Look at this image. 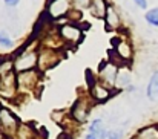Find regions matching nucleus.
Instances as JSON below:
<instances>
[{"label": "nucleus", "mask_w": 158, "mask_h": 139, "mask_svg": "<svg viewBox=\"0 0 158 139\" xmlns=\"http://www.w3.org/2000/svg\"><path fill=\"white\" fill-rule=\"evenodd\" d=\"M89 112H91V105H89V101L86 98H78L71 110V116L75 122L78 124H83L88 121V116H89Z\"/></svg>", "instance_id": "6"}, {"label": "nucleus", "mask_w": 158, "mask_h": 139, "mask_svg": "<svg viewBox=\"0 0 158 139\" xmlns=\"http://www.w3.org/2000/svg\"><path fill=\"white\" fill-rule=\"evenodd\" d=\"M121 138H123V130H120V129L107 132V139H121Z\"/></svg>", "instance_id": "22"}, {"label": "nucleus", "mask_w": 158, "mask_h": 139, "mask_svg": "<svg viewBox=\"0 0 158 139\" xmlns=\"http://www.w3.org/2000/svg\"><path fill=\"white\" fill-rule=\"evenodd\" d=\"M135 139H158V125H149L141 129L135 135Z\"/></svg>", "instance_id": "15"}, {"label": "nucleus", "mask_w": 158, "mask_h": 139, "mask_svg": "<svg viewBox=\"0 0 158 139\" xmlns=\"http://www.w3.org/2000/svg\"><path fill=\"white\" fill-rule=\"evenodd\" d=\"M146 93H148V98L154 102H158V70L151 77V81L148 84V89H146Z\"/></svg>", "instance_id": "14"}, {"label": "nucleus", "mask_w": 158, "mask_h": 139, "mask_svg": "<svg viewBox=\"0 0 158 139\" xmlns=\"http://www.w3.org/2000/svg\"><path fill=\"white\" fill-rule=\"evenodd\" d=\"M17 90V75L15 70H11L0 77V95L5 98H11Z\"/></svg>", "instance_id": "5"}, {"label": "nucleus", "mask_w": 158, "mask_h": 139, "mask_svg": "<svg viewBox=\"0 0 158 139\" xmlns=\"http://www.w3.org/2000/svg\"><path fill=\"white\" fill-rule=\"evenodd\" d=\"M0 45L5 47H11L12 46V42L6 37V34H3V32H0Z\"/></svg>", "instance_id": "23"}, {"label": "nucleus", "mask_w": 158, "mask_h": 139, "mask_svg": "<svg viewBox=\"0 0 158 139\" xmlns=\"http://www.w3.org/2000/svg\"><path fill=\"white\" fill-rule=\"evenodd\" d=\"M103 130H105V129H103L102 119H94V121L89 124V133H92V135H95V136H98Z\"/></svg>", "instance_id": "18"}, {"label": "nucleus", "mask_w": 158, "mask_h": 139, "mask_svg": "<svg viewBox=\"0 0 158 139\" xmlns=\"http://www.w3.org/2000/svg\"><path fill=\"white\" fill-rule=\"evenodd\" d=\"M71 11V0H51L46 12L51 18H60Z\"/></svg>", "instance_id": "8"}, {"label": "nucleus", "mask_w": 158, "mask_h": 139, "mask_svg": "<svg viewBox=\"0 0 158 139\" xmlns=\"http://www.w3.org/2000/svg\"><path fill=\"white\" fill-rule=\"evenodd\" d=\"M58 139H69V136H66V135H63V136H60Z\"/></svg>", "instance_id": "27"}, {"label": "nucleus", "mask_w": 158, "mask_h": 139, "mask_svg": "<svg viewBox=\"0 0 158 139\" xmlns=\"http://www.w3.org/2000/svg\"><path fill=\"white\" fill-rule=\"evenodd\" d=\"M14 139H35V133L28 124H20Z\"/></svg>", "instance_id": "16"}, {"label": "nucleus", "mask_w": 158, "mask_h": 139, "mask_svg": "<svg viewBox=\"0 0 158 139\" xmlns=\"http://www.w3.org/2000/svg\"><path fill=\"white\" fill-rule=\"evenodd\" d=\"M20 127L19 118L6 107H0V132L6 138H14Z\"/></svg>", "instance_id": "1"}, {"label": "nucleus", "mask_w": 158, "mask_h": 139, "mask_svg": "<svg viewBox=\"0 0 158 139\" xmlns=\"http://www.w3.org/2000/svg\"><path fill=\"white\" fill-rule=\"evenodd\" d=\"M86 139H98V138H97L95 135H92V133H89V132H88V135H86Z\"/></svg>", "instance_id": "26"}, {"label": "nucleus", "mask_w": 158, "mask_h": 139, "mask_svg": "<svg viewBox=\"0 0 158 139\" xmlns=\"http://www.w3.org/2000/svg\"><path fill=\"white\" fill-rule=\"evenodd\" d=\"M39 64V57L37 52L34 50H25L22 55H19L14 60V70L15 72H26V70H32L35 66Z\"/></svg>", "instance_id": "3"}, {"label": "nucleus", "mask_w": 158, "mask_h": 139, "mask_svg": "<svg viewBox=\"0 0 158 139\" xmlns=\"http://www.w3.org/2000/svg\"><path fill=\"white\" fill-rule=\"evenodd\" d=\"M105 22H106V28L109 31H117L121 26V20H120V15L115 11V8H112V6L107 8L105 15Z\"/></svg>", "instance_id": "12"}, {"label": "nucleus", "mask_w": 158, "mask_h": 139, "mask_svg": "<svg viewBox=\"0 0 158 139\" xmlns=\"http://www.w3.org/2000/svg\"><path fill=\"white\" fill-rule=\"evenodd\" d=\"M117 77H118V66L110 63L109 60L103 61L98 67V83H102L107 89H114L117 84Z\"/></svg>", "instance_id": "2"}, {"label": "nucleus", "mask_w": 158, "mask_h": 139, "mask_svg": "<svg viewBox=\"0 0 158 139\" xmlns=\"http://www.w3.org/2000/svg\"><path fill=\"white\" fill-rule=\"evenodd\" d=\"M19 2H20V0H3V3H5L6 6H11V8H12V6H17Z\"/></svg>", "instance_id": "25"}, {"label": "nucleus", "mask_w": 158, "mask_h": 139, "mask_svg": "<svg viewBox=\"0 0 158 139\" xmlns=\"http://www.w3.org/2000/svg\"><path fill=\"white\" fill-rule=\"evenodd\" d=\"M74 3V6L77 9H85V8H89L91 5V0H71Z\"/></svg>", "instance_id": "21"}, {"label": "nucleus", "mask_w": 158, "mask_h": 139, "mask_svg": "<svg viewBox=\"0 0 158 139\" xmlns=\"http://www.w3.org/2000/svg\"><path fill=\"white\" fill-rule=\"evenodd\" d=\"M135 2V5L138 6V8H141V9H146L148 8V2L146 0H134Z\"/></svg>", "instance_id": "24"}, {"label": "nucleus", "mask_w": 158, "mask_h": 139, "mask_svg": "<svg viewBox=\"0 0 158 139\" xmlns=\"http://www.w3.org/2000/svg\"><path fill=\"white\" fill-rule=\"evenodd\" d=\"M85 75H86V84H88V87H89V89H92V87H94V86L98 83V80L94 77L92 70H89V69L85 72Z\"/></svg>", "instance_id": "20"}, {"label": "nucleus", "mask_w": 158, "mask_h": 139, "mask_svg": "<svg viewBox=\"0 0 158 139\" xmlns=\"http://www.w3.org/2000/svg\"><path fill=\"white\" fill-rule=\"evenodd\" d=\"M60 37L63 38L64 43H69V45H77L81 42L83 38V31L72 25V23H66L63 26H60Z\"/></svg>", "instance_id": "4"}, {"label": "nucleus", "mask_w": 158, "mask_h": 139, "mask_svg": "<svg viewBox=\"0 0 158 139\" xmlns=\"http://www.w3.org/2000/svg\"><path fill=\"white\" fill-rule=\"evenodd\" d=\"M107 5H106L105 0H91V5H89V11L94 17L97 18H102L106 15V11H107Z\"/></svg>", "instance_id": "13"}, {"label": "nucleus", "mask_w": 158, "mask_h": 139, "mask_svg": "<svg viewBox=\"0 0 158 139\" xmlns=\"http://www.w3.org/2000/svg\"><path fill=\"white\" fill-rule=\"evenodd\" d=\"M144 17H146V22H148L149 25L158 26V8H154V9L148 11Z\"/></svg>", "instance_id": "19"}, {"label": "nucleus", "mask_w": 158, "mask_h": 139, "mask_svg": "<svg viewBox=\"0 0 158 139\" xmlns=\"http://www.w3.org/2000/svg\"><path fill=\"white\" fill-rule=\"evenodd\" d=\"M112 46H114V50L120 55L121 60H124L126 63L131 61L132 58V47L129 43H126L124 40H120V38H112Z\"/></svg>", "instance_id": "10"}, {"label": "nucleus", "mask_w": 158, "mask_h": 139, "mask_svg": "<svg viewBox=\"0 0 158 139\" xmlns=\"http://www.w3.org/2000/svg\"><path fill=\"white\" fill-rule=\"evenodd\" d=\"M60 57L55 54V50L52 49H43L40 54H39V67L42 70H48L51 69L52 66H55L58 63Z\"/></svg>", "instance_id": "9"}, {"label": "nucleus", "mask_w": 158, "mask_h": 139, "mask_svg": "<svg viewBox=\"0 0 158 139\" xmlns=\"http://www.w3.org/2000/svg\"><path fill=\"white\" fill-rule=\"evenodd\" d=\"M39 81V75L35 70H26V72H20L17 75V87L20 90H32L37 86Z\"/></svg>", "instance_id": "7"}, {"label": "nucleus", "mask_w": 158, "mask_h": 139, "mask_svg": "<svg viewBox=\"0 0 158 139\" xmlns=\"http://www.w3.org/2000/svg\"><path fill=\"white\" fill-rule=\"evenodd\" d=\"M131 84V73L126 72V70H120L118 72V77H117V87L118 89H124V87H129Z\"/></svg>", "instance_id": "17"}, {"label": "nucleus", "mask_w": 158, "mask_h": 139, "mask_svg": "<svg viewBox=\"0 0 158 139\" xmlns=\"http://www.w3.org/2000/svg\"><path fill=\"white\" fill-rule=\"evenodd\" d=\"M89 96L95 101V102H105L112 96V90L107 89L106 86H103L102 83H97L92 89H89Z\"/></svg>", "instance_id": "11"}]
</instances>
